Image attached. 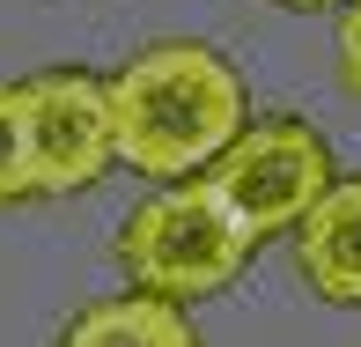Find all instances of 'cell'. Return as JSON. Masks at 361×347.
I'll return each instance as SVG.
<instances>
[{
  "mask_svg": "<svg viewBox=\"0 0 361 347\" xmlns=\"http://www.w3.org/2000/svg\"><path fill=\"white\" fill-rule=\"evenodd\" d=\"M111 81V134L118 163L155 185H192L228 155V141L251 126V89L214 45L162 37L133 52Z\"/></svg>",
  "mask_w": 361,
  "mask_h": 347,
  "instance_id": "6da1fadb",
  "label": "cell"
},
{
  "mask_svg": "<svg viewBox=\"0 0 361 347\" xmlns=\"http://www.w3.org/2000/svg\"><path fill=\"white\" fill-rule=\"evenodd\" d=\"M258 244L228 222V207L207 192V177L192 185H162L155 200H140L118 229V266L140 295H162V303H207L228 281L251 266Z\"/></svg>",
  "mask_w": 361,
  "mask_h": 347,
  "instance_id": "7a4b0ae2",
  "label": "cell"
},
{
  "mask_svg": "<svg viewBox=\"0 0 361 347\" xmlns=\"http://www.w3.org/2000/svg\"><path fill=\"white\" fill-rule=\"evenodd\" d=\"M332 185H339L332 141L310 119H251L228 141V155L207 170V192L228 207V222L251 244L281 237V229H302Z\"/></svg>",
  "mask_w": 361,
  "mask_h": 347,
  "instance_id": "3957f363",
  "label": "cell"
},
{
  "mask_svg": "<svg viewBox=\"0 0 361 347\" xmlns=\"http://www.w3.org/2000/svg\"><path fill=\"white\" fill-rule=\"evenodd\" d=\"M23 89V141H30V200H67L118 170L111 134V81L89 67H44Z\"/></svg>",
  "mask_w": 361,
  "mask_h": 347,
  "instance_id": "277c9868",
  "label": "cell"
},
{
  "mask_svg": "<svg viewBox=\"0 0 361 347\" xmlns=\"http://www.w3.org/2000/svg\"><path fill=\"white\" fill-rule=\"evenodd\" d=\"M295 266H302L310 295H324L339 310H361V170L339 177L317 200V214L295 229Z\"/></svg>",
  "mask_w": 361,
  "mask_h": 347,
  "instance_id": "5b68a950",
  "label": "cell"
},
{
  "mask_svg": "<svg viewBox=\"0 0 361 347\" xmlns=\"http://www.w3.org/2000/svg\"><path fill=\"white\" fill-rule=\"evenodd\" d=\"M59 347H200V333H192V318L177 303L126 288V295H104V303L74 310Z\"/></svg>",
  "mask_w": 361,
  "mask_h": 347,
  "instance_id": "8992f818",
  "label": "cell"
},
{
  "mask_svg": "<svg viewBox=\"0 0 361 347\" xmlns=\"http://www.w3.org/2000/svg\"><path fill=\"white\" fill-rule=\"evenodd\" d=\"M30 200V141H23V89L0 81V207Z\"/></svg>",
  "mask_w": 361,
  "mask_h": 347,
  "instance_id": "52a82bcc",
  "label": "cell"
},
{
  "mask_svg": "<svg viewBox=\"0 0 361 347\" xmlns=\"http://www.w3.org/2000/svg\"><path fill=\"white\" fill-rule=\"evenodd\" d=\"M339 81L361 96V0L339 8Z\"/></svg>",
  "mask_w": 361,
  "mask_h": 347,
  "instance_id": "ba28073f",
  "label": "cell"
},
{
  "mask_svg": "<svg viewBox=\"0 0 361 347\" xmlns=\"http://www.w3.org/2000/svg\"><path fill=\"white\" fill-rule=\"evenodd\" d=\"M281 8H347V0H281Z\"/></svg>",
  "mask_w": 361,
  "mask_h": 347,
  "instance_id": "9c48e42d",
  "label": "cell"
}]
</instances>
